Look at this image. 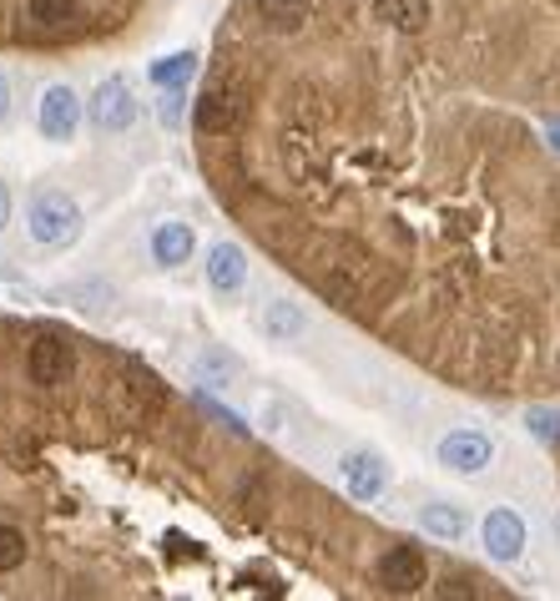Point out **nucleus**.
<instances>
[{
	"label": "nucleus",
	"mask_w": 560,
	"mask_h": 601,
	"mask_svg": "<svg viewBox=\"0 0 560 601\" xmlns=\"http://www.w3.org/2000/svg\"><path fill=\"white\" fill-rule=\"evenodd\" d=\"M248 223L399 354L480 395H560V147L414 36L313 0Z\"/></svg>",
	"instance_id": "nucleus-1"
},
{
	"label": "nucleus",
	"mask_w": 560,
	"mask_h": 601,
	"mask_svg": "<svg viewBox=\"0 0 560 601\" xmlns=\"http://www.w3.org/2000/svg\"><path fill=\"white\" fill-rule=\"evenodd\" d=\"M414 41L475 92L560 117V0H430Z\"/></svg>",
	"instance_id": "nucleus-2"
},
{
	"label": "nucleus",
	"mask_w": 560,
	"mask_h": 601,
	"mask_svg": "<svg viewBox=\"0 0 560 601\" xmlns=\"http://www.w3.org/2000/svg\"><path fill=\"white\" fill-rule=\"evenodd\" d=\"M248 86L238 82V76H217L213 86H207L203 97H197V111H192V127L203 137H233L248 121Z\"/></svg>",
	"instance_id": "nucleus-3"
},
{
	"label": "nucleus",
	"mask_w": 560,
	"mask_h": 601,
	"mask_svg": "<svg viewBox=\"0 0 560 601\" xmlns=\"http://www.w3.org/2000/svg\"><path fill=\"white\" fill-rule=\"evenodd\" d=\"M25 233H31L41 248H66V243H76V233H82V207L66 193H41L36 203H31V213H25Z\"/></svg>",
	"instance_id": "nucleus-4"
},
{
	"label": "nucleus",
	"mask_w": 560,
	"mask_h": 601,
	"mask_svg": "<svg viewBox=\"0 0 560 601\" xmlns=\"http://www.w3.org/2000/svg\"><path fill=\"white\" fill-rule=\"evenodd\" d=\"M76 344L82 339L72 334H36L31 339V350H25V379L36 389H61L66 385V374H72V359H76Z\"/></svg>",
	"instance_id": "nucleus-5"
},
{
	"label": "nucleus",
	"mask_w": 560,
	"mask_h": 601,
	"mask_svg": "<svg viewBox=\"0 0 560 601\" xmlns=\"http://www.w3.org/2000/svg\"><path fill=\"white\" fill-rule=\"evenodd\" d=\"M434 455H440L444 470H454V475H480V470H489V460H495V446H489V434L480 430H450L434 446Z\"/></svg>",
	"instance_id": "nucleus-6"
},
{
	"label": "nucleus",
	"mask_w": 560,
	"mask_h": 601,
	"mask_svg": "<svg viewBox=\"0 0 560 601\" xmlns=\"http://www.w3.org/2000/svg\"><path fill=\"white\" fill-rule=\"evenodd\" d=\"M338 475H344L348 501H358V505L379 501L384 485H389V465H384V455H374V450H348V455L338 460Z\"/></svg>",
	"instance_id": "nucleus-7"
},
{
	"label": "nucleus",
	"mask_w": 560,
	"mask_h": 601,
	"mask_svg": "<svg viewBox=\"0 0 560 601\" xmlns=\"http://www.w3.org/2000/svg\"><path fill=\"white\" fill-rule=\"evenodd\" d=\"M91 121L101 132H127L137 121V97H131L127 76H107V82L91 92Z\"/></svg>",
	"instance_id": "nucleus-8"
},
{
	"label": "nucleus",
	"mask_w": 560,
	"mask_h": 601,
	"mask_svg": "<svg viewBox=\"0 0 560 601\" xmlns=\"http://www.w3.org/2000/svg\"><path fill=\"white\" fill-rule=\"evenodd\" d=\"M41 132L51 137V142H72L76 137V127H82V101H76V92L66 82H56V86H46L41 92Z\"/></svg>",
	"instance_id": "nucleus-9"
},
{
	"label": "nucleus",
	"mask_w": 560,
	"mask_h": 601,
	"mask_svg": "<svg viewBox=\"0 0 560 601\" xmlns=\"http://www.w3.org/2000/svg\"><path fill=\"white\" fill-rule=\"evenodd\" d=\"M480 541H485V551L495 556V561H520L525 520L515 516V511H505V505H495V511L485 516V526H480Z\"/></svg>",
	"instance_id": "nucleus-10"
},
{
	"label": "nucleus",
	"mask_w": 560,
	"mask_h": 601,
	"mask_svg": "<svg viewBox=\"0 0 560 601\" xmlns=\"http://www.w3.org/2000/svg\"><path fill=\"white\" fill-rule=\"evenodd\" d=\"M207 283H213L217 293H243V283H248V253L238 248V243H213V253H207Z\"/></svg>",
	"instance_id": "nucleus-11"
},
{
	"label": "nucleus",
	"mask_w": 560,
	"mask_h": 601,
	"mask_svg": "<svg viewBox=\"0 0 560 601\" xmlns=\"http://www.w3.org/2000/svg\"><path fill=\"white\" fill-rule=\"evenodd\" d=\"M21 11L36 36H61L82 21V0H21Z\"/></svg>",
	"instance_id": "nucleus-12"
},
{
	"label": "nucleus",
	"mask_w": 560,
	"mask_h": 601,
	"mask_svg": "<svg viewBox=\"0 0 560 601\" xmlns=\"http://www.w3.org/2000/svg\"><path fill=\"white\" fill-rule=\"evenodd\" d=\"M258 329L273 344H293L299 334H309V313L299 309V303H288V299H268L258 313Z\"/></svg>",
	"instance_id": "nucleus-13"
},
{
	"label": "nucleus",
	"mask_w": 560,
	"mask_h": 601,
	"mask_svg": "<svg viewBox=\"0 0 560 601\" xmlns=\"http://www.w3.org/2000/svg\"><path fill=\"white\" fill-rule=\"evenodd\" d=\"M147 248H152V258L162 268H182L192 258V248H197V238H192V228L187 223H157L152 228V238H147Z\"/></svg>",
	"instance_id": "nucleus-14"
},
{
	"label": "nucleus",
	"mask_w": 560,
	"mask_h": 601,
	"mask_svg": "<svg viewBox=\"0 0 560 601\" xmlns=\"http://www.w3.org/2000/svg\"><path fill=\"white\" fill-rule=\"evenodd\" d=\"M419 526H424V536H434V541H444V546L465 541V511L450 505V501L419 505Z\"/></svg>",
	"instance_id": "nucleus-15"
},
{
	"label": "nucleus",
	"mask_w": 560,
	"mask_h": 601,
	"mask_svg": "<svg viewBox=\"0 0 560 601\" xmlns=\"http://www.w3.org/2000/svg\"><path fill=\"white\" fill-rule=\"evenodd\" d=\"M192 72H197V56H192V51H172V56H162V61H152V66H147L152 86H162V92H172V86H187Z\"/></svg>",
	"instance_id": "nucleus-16"
},
{
	"label": "nucleus",
	"mask_w": 560,
	"mask_h": 601,
	"mask_svg": "<svg viewBox=\"0 0 560 601\" xmlns=\"http://www.w3.org/2000/svg\"><path fill=\"white\" fill-rule=\"evenodd\" d=\"M25 561H31V541H25V530L11 526V520H0V577H15Z\"/></svg>",
	"instance_id": "nucleus-17"
},
{
	"label": "nucleus",
	"mask_w": 560,
	"mask_h": 601,
	"mask_svg": "<svg viewBox=\"0 0 560 601\" xmlns=\"http://www.w3.org/2000/svg\"><path fill=\"white\" fill-rule=\"evenodd\" d=\"M203 374H207V385H227V379L238 374V359H227V354L207 350V354H203Z\"/></svg>",
	"instance_id": "nucleus-18"
},
{
	"label": "nucleus",
	"mask_w": 560,
	"mask_h": 601,
	"mask_svg": "<svg viewBox=\"0 0 560 601\" xmlns=\"http://www.w3.org/2000/svg\"><path fill=\"white\" fill-rule=\"evenodd\" d=\"M162 121H168L172 132H177V127H182V92H177V86H172L168 97H162Z\"/></svg>",
	"instance_id": "nucleus-19"
},
{
	"label": "nucleus",
	"mask_w": 560,
	"mask_h": 601,
	"mask_svg": "<svg viewBox=\"0 0 560 601\" xmlns=\"http://www.w3.org/2000/svg\"><path fill=\"white\" fill-rule=\"evenodd\" d=\"M11 117V82H6V72H0V121Z\"/></svg>",
	"instance_id": "nucleus-20"
},
{
	"label": "nucleus",
	"mask_w": 560,
	"mask_h": 601,
	"mask_svg": "<svg viewBox=\"0 0 560 601\" xmlns=\"http://www.w3.org/2000/svg\"><path fill=\"white\" fill-rule=\"evenodd\" d=\"M6 223H11V193H6V182H0V233H6Z\"/></svg>",
	"instance_id": "nucleus-21"
},
{
	"label": "nucleus",
	"mask_w": 560,
	"mask_h": 601,
	"mask_svg": "<svg viewBox=\"0 0 560 601\" xmlns=\"http://www.w3.org/2000/svg\"><path fill=\"white\" fill-rule=\"evenodd\" d=\"M550 446H556V455H560V430H556V440H550Z\"/></svg>",
	"instance_id": "nucleus-22"
}]
</instances>
